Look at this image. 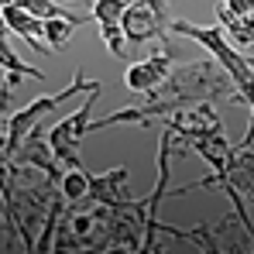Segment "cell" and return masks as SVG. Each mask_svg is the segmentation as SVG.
<instances>
[{
	"label": "cell",
	"mask_w": 254,
	"mask_h": 254,
	"mask_svg": "<svg viewBox=\"0 0 254 254\" xmlns=\"http://www.w3.org/2000/svg\"><path fill=\"white\" fill-rule=\"evenodd\" d=\"M230 72L216 62V59H203V62H189L172 69L169 79L158 86L155 93H148L151 100H169L179 110L196 107V103H216V100H237V93H230Z\"/></svg>",
	"instance_id": "cell-1"
},
{
	"label": "cell",
	"mask_w": 254,
	"mask_h": 254,
	"mask_svg": "<svg viewBox=\"0 0 254 254\" xmlns=\"http://www.w3.org/2000/svg\"><path fill=\"white\" fill-rule=\"evenodd\" d=\"M93 89H103L100 79H86L83 69H76V76H72V83L65 86V89H55V93H48V96H35L31 103H24L21 110H14V114H3V141H0V162H10L14 155H17V148L42 127V121L55 110V107H62V103H69L76 93H93Z\"/></svg>",
	"instance_id": "cell-2"
},
{
	"label": "cell",
	"mask_w": 254,
	"mask_h": 254,
	"mask_svg": "<svg viewBox=\"0 0 254 254\" xmlns=\"http://www.w3.org/2000/svg\"><path fill=\"white\" fill-rule=\"evenodd\" d=\"M172 35L203 45L213 59L230 72V79L237 86V100H244L254 110V62H251V55L237 52L216 24H206V28H203V24H192V21H172Z\"/></svg>",
	"instance_id": "cell-3"
},
{
	"label": "cell",
	"mask_w": 254,
	"mask_h": 254,
	"mask_svg": "<svg viewBox=\"0 0 254 254\" xmlns=\"http://www.w3.org/2000/svg\"><path fill=\"white\" fill-rule=\"evenodd\" d=\"M100 93H103V89H93L89 100H86L76 114H69L65 121H59L52 130H45V134H48V144H52V151H55V158H59L65 169H69V165H83L79 144H83L86 134L93 130V117H89V114H93V103H96Z\"/></svg>",
	"instance_id": "cell-4"
},
{
	"label": "cell",
	"mask_w": 254,
	"mask_h": 254,
	"mask_svg": "<svg viewBox=\"0 0 254 254\" xmlns=\"http://www.w3.org/2000/svg\"><path fill=\"white\" fill-rule=\"evenodd\" d=\"M172 10L169 0H130L124 14V35L130 45H144L151 38H169L172 35Z\"/></svg>",
	"instance_id": "cell-5"
},
{
	"label": "cell",
	"mask_w": 254,
	"mask_h": 254,
	"mask_svg": "<svg viewBox=\"0 0 254 254\" xmlns=\"http://www.w3.org/2000/svg\"><path fill=\"white\" fill-rule=\"evenodd\" d=\"M172 62H175V55H172V45H165V52H155V55H148L144 62H134V65H127L124 86L130 89V93H155L158 86L169 79Z\"/></svg>",
	"instance_id": "cell-6"
},
{
	"label": "cell",
	"mask_w": 254,
	"mask_h": 254,
	"mask_svg": "<svg viewBox=\"0 0 254 254\" xmlns=\"http://www.w3.org/2000/svg\"><path fill=\"white\" fill-rule=\"evenodd\" d=\"M0 14H3V24H7L10 35H21V42H28L38 55H52V48L45 42V17L17 7V3H10V0H3Z\"/></svg>",
	"instance_id": "cell-7"
},
{
	"label": "cell",
	"mask_w": 254,
	"mask_h": 254,
	"mask_svg": "<svg viewBox=\"0 0 254 254\" xmlns=\"http://www.w3.org/2000/svg\"><path fill=\"white\" fill-rule=\"evenodd\" d=\"M134 196L127 192V169L117 165L110 172H93L89 179V196L86 206H124Z\"/></svg>",
	"instance_id": "cell-8"
},
{
	"label": "cell",
	"mask_w": 254,
	"mask_h": 254,
	"mask_svg": "<svg viewBox=\"0 0 254 254\" xmlns=\"http://www.w3.org/2000/svg\"><path fill=\"white\" fill-rule=\"evenodd\" d=\"M83 24H93V14H69V17H45V42L52 52H62L65 42L83 28Z\"/></svg>",
	"instance_id": "cell-9"
},
{
	"label": "cell",
	"mask_w": 254,
	"mask_h": 254,
	"mask_svg": "<svg viewBox=\"0 0 254 254\" xmlns=\"http://www.w3.org/2000/svg\"><path fill=\"white\" fill-rule=\"evenodd\" d=\"M89 179H93V172H86L83 165H69V169L62 172L59 189H62V196L69 199V210L79 206V203H86V196H89Z\"/></svg>",
	"instance_id": "cell-10"
},
{
	"label": "cell",
	"mask_w": 254,
	"mask_h": 254,
	"mask_svg": "<svg viewBox=\"0 0 254 254\" xmlns=\"http://www.w3.org/2000/svg\"><path fill=\"white\" fill-rule=\"evenodd\" d=\"M127 7H130V0H93V7H89L93 24H124Z\"/></svg>",
	"instance_id": "cell-11"
},
{
	"label": "cell",
	"mask_w": 254,
	"mask_h": 254,
	"mask_svg": "<svg viewBox=\"0 0 254 254\" xmlns=\"http://www.w3.org/2000/svg\"><path fill=\"white\" fill-rule=\"evenodd\" d=\"M220 14V10H216ZM220 21L234 31V38L241 45H254V14H248V17H227V14H220Z\"/></svg>",
	"instance_id": "cell-12"
},
{
	"label": "cell",
	"mask_w": 254,
	"mask_h": 254,
	"mask_svg": "<svg viewBox=\"0 0 254 254\" xmlns=\"http://www.w3.org/2000/svg\"><path fill=\"white\" fill-rule=\"evenodd\" d=\"M220 14H227V17H248V14H254V0H223Z\"/></svg>",
	"instance_id": "cell-13"
},
{
	"label": "cell",
	"mask_w": 254,
	"mask_h": 254,
	"mask_svg": "<svg viewBox=\"0 0 254 254\" xmlns=\"http://www.w3.org/2000/svg\"><path fill=\"white\" fill-rule=\"evenodd\" d=\"M65 3H76V0H65Z\"/></svg>",
	"instance_id": "cell-14"
},
{
	"label": "cell",
	"mask_w": 254,
	"mask_h": 254,
	"mask_svg": "<svg viewBox=\"0 0 254 254\" xmlns=\"http://www.w3.org/2000/svg\"><path fill=\"white\" fill-rule=\"evenodd\" d=\"M251 62H254V55H251Z\"/></svg>",
	"instance_id": "cell-15"
}]
</instances>
